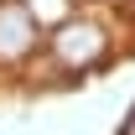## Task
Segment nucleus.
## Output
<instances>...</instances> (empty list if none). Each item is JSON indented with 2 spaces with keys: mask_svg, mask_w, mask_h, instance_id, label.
Listing matches in <instances>:
<instances>
[{
  "mask_svg": "<svg viewBox=\"0 0 135 135\" xmlns=\"http://www.w3.org/2000/svg\"><path fill=\"white\" fill-rule=\"evenodd\" d=\"M47 52L57 57V68H73V73H83V68H99L104 62V52H109V36H104L99 21H62L57 31L47 36Z\"/></svg>",
  "mask_w": 135,
  "mask_h": 135,
  "instance_id": "nucleus-1",
  "label": "nucleus"
},
{
  "mask_svg": "<svg viewBox=\"0 0 135 135\" xmlns=\"http://www.w3.org/2000/svg\"><path fill=\"white\" fill-rule=\"evenodd\" d=\"M36 36H42V26H36L31 11H26L21 0H0V68L31 57V52H36Z\"/></svg>",
  "mask_w": 135,
  "mask_h": 135,
  "instance_id": "nucleus-2",
  "label": "nucleus"
},
{
  "mask_svg": "<svg viewBox=\"0 0 135 135\" xmlns=\"http://www.w3.org/2000/svg\"><path fill=\"white\" fill-rule=\"evenodd\" d=\"M125 135H135V119H130V130H125Z\"/></svg>",
  "mask_w": 135,
  "mask_h": 135,
  "instance_id": "nucleus-3",
  "label": "nucleus"
}]
</instances>
